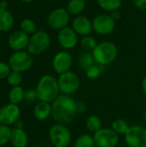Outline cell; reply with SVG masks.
I'll use <instances>...</instances> for the list:
<instances>
[{
	"label": "cell",
	"instance_id": "1",
	"mask_svg": "<svg viewBox=\"0 0 146 147\" xmlns=\"http://www.w3.org/2000/svg\"><path fill=\"white\" fill-rule=\"evenodd\" d=\"M76 114V102L69 96H59L52 102V116L59 124L70 123Z\"/></svg>",
	"mask_w": 146,
	"mask_h": 147
},
{
	"label": "cell",
	"instance_id": "2",
	"mask_svg": "<svg viewBox=\"0 0 146 147\" xmlns=\"http://www.w3.org/2000/svg\"><path fill=\"white\" fill-rule=\"evenodd\" d=\"M35 90L38 99L46 102H53L59 96V93L58 80L51 75L43 76L39 80Z\"/></svg>",
	"mask_w": 146,
	"mask_h": 147
},
{
	"label": "cell",
	"instance_id": "3",
	"mask_svg": "<svg viewBox=\"0 0 146 147\" xmlns=\"http://www.w3.org/2000/svg\"><path fill=\"white\" fill-rule=\"evenodd\" d=\"M95 61L99 65H108L117 57L118 50L116 46L110 41H103L97 44L92 52Z\"/></svg>",
	"mask_w": 146,
	"mask_h": 147
},
{
	"label": "cell",
	"instance_id": "4",
	"mask_svg": "<svg viewBox=\"0 0 146 147\" xmlns=\"http://www.w3.org/2000/svg\"><path fill=\"white\" fill-rule=\"evenodd\" d=\"M50 37L44 31H36L29 38L28 53L31 55H39L44 53L50 46Z\"/></svg>",
	"mask_w": 146,
	"mask_h": 147
},
{
	"label": "cell",
	"instance_id": "5",
	"mask_svg": "<svg viewBox=\"0 0 146 147\" xmlns=\"http://www.w3.org/2000/svg\"><path fill=\"white\" fill-rule=\"evenodd\" d=\"M49 138L55 147H67L71 143V134L63 124H56L50 128Z\"/></svg>",
	"mask_w": 146,
	"mask_h": 147
},
{
	"label": "cell",
	"instance_id": "6",
	"mask_svg": "<svg viewBox=\"0 0 146 147\" xmlns=\"http://www.w3.org/2000/svg\"><path fill=\"white\" fill-rule=\"evenodd\" d=\"M9 65L11 71L23 72L29 70L33 65V59L29 53L24 51L15 52L9 59Z\"/></svg>",
	"mask_w": 146,
	"mask_h": 147
},
{
	"label": "cell",
	"instance_id": "7",
	"mask_svg": "<svg viewBox=\"0 0 146 147\" xmlns=\"http://www.w3.org/2000/svg\"><path fill=\"white\" fill-rule=\"evenodd\" d=\"M58 84L59 91L64 95L70 96L75 93L80 85V81L77 74L72 71H67L63 74H60L58 78Z\"/></svg>",
	"mask_w": 146,
	"mask_h": 147
},
{
	"label": "cell",
	"instance_id": "8",
	"mask_svg": "<svg viewBox=\"0 0 146 147\" xmlns=\"http://www.w3.org/2000/svg\"><path fill=\"white\" fill-rule=\"evenodd\" d=\"M126 143L129 147H146V128L133 125L126 134Z\"/></svg>",
	"mask_w": 146,
	"mask_h": 147
},
{
	"label": "cell",
	"instance_id": "9",
	"mask_svg": "<svg viewBox=\"0 0 146 147\" xmlns=\"http://www.w3.org/2000/svg\"><path fill=\"white\" fill-rule=\"evenodd\" d=\"M93 138L97 147H115L119 142V134L109 128H102L95 133Z\"/></svg>",
	"mask_w": 146,
	"mask_h": 147
},
{
	"label": "cell",
	"instance_id": "10",
	"mask_svg": "<svg viewBox=\"0 0 146 147\" xmlns=\"http://www.w3.org/2000/svg\"><path fill=\"white\" fill-rule=\"evenodd\" d=\"M70 20V14L67 9L59 8L51 11L47 17L48 25L53 29H62L65 28Z\"/></svg>",
	"mask_w": 146,
	"mask_h": 147
},
{
	"label": "cell",
	"instance_id": "11",
	"mask_svg": "<svg viewBox=\"0 0 146 147\" xmlns=\"http://www.w3.org/2000/svg\"><path fill=\"white\" fill-rule=\"evenodd\" d=\"M93 29L99 34H108L115 27V21L109 15H99L92 21Z\"/></svg>",
	"mask_w": 146,
	"mask_h": 147
},
{
	"label": "cell",
	"instance_id": "12",
	"mask_svg": "<svg viewBox=\"0 0 146 147\" xmlns=\"http://www.w3.org/2000/svg\"><path fill=\"white\" fill-rule=\"evenodd\" d=\"M21 115L20 109L17 105L9 103L0 109V124L9 126L18 121Z\"/></svg>",
	"mask_w": 146,
	"mask_h": 147
},
{
	"label": "cell",
	"instance_id": "13",
	"mask_svg": "<svg viewBox=\"0 0 146 147\" xmlns=\"http://www.w3.org/2000/svg\"><path fill=\"white\" fill-rule=\"evenodd\" d=\"M72 57L70 53L62 51L58 53L52 60V66L56 72L63 74L69 71L72 65Z\"/></svg>",
	"mask_w": 146,
	"mask_h": 147
},
{
	"label": "cell",
	"instance_id": "14",
	"mask_svg": "<svg viewBox=\"0 0 146 147\" xmlns=\"http://www.w3.org/2000/svg\"><path fill=\"white\" fill-rule=\"evenodd\" d=\"M58 41L62 47L71 49L75 47L77 43V34L72 28L65 27L59 30L58 34Z\"/></svg>",
	"mask_w": 146,
	"mask_h": 147
},
{
	"label": "cell",
	"instance_id": "15",
	"mask_svg": "<svg viewBox=\"0 0 146 147\" xmlns=\"http://www.w3.org/2000/svg\"><path fill=\"white\" fill-rule=\"evenodd\" d=\"M9 46L11 49L17 51H23V49L28 47L29 42L28 34L22 30H17L13 32L9 37Z\"/></svg>",
	"mask_w": 146,
	"mask_h": 147
},
{
	"label": "cell",
	"instance_id": "16",
	"mask_svg": "<svg viewBox=\"0 0 146 147\" xmlns=\"http://www.w3.org/2000/svg\"><path fill=\"white\" fill-rule=\"evenodd\" d=\"M72 28L78 35H89L93 29L92 22L84 16H77L72 22Z\"/></svg>",
	"mask_w": 146,
	"mask_h": 147
},
{
	"label": "cell",
	"instance_id": "17",
	"mask_svg": "<svg viewBox=\"0 0 146 147\" xmlns=\"http://www.w3.org/2000/svg\"><path fill=\"white\" fill-rule=\"evenodd\" d=\"M14 25V17L7 9V2H0V31H9Z\"/></svg>",
	"mask_w": 146,
	"mask_h": 147
},
{
	"label": "cell",
	"instance_id": "18",
	"mask_svg": "<svg viewBox=\"0 0 146 147\" xmlns=\"http://www.w3.org/2000/svg\"><path fill=\"white\" fill-rule=\"evenodd\" d=\"M52 115V105L49 102L40 101L34 109V115L38 121H45Z\"/></svg>",
	"mask_w": 146,
	"mask_h": 147
},
{
	"label": "cell",
	"instance_id": "19",
	"mask_svg": "<svg viewBox=\"0 0 146 147\" xmlns=\"http://www.w3.org/2000/svg\"><path fill=\"white\" fill-rule=\"evenodd\" d=\"M10 141L14 147H26L28 142V138L24 130L22 128H15L12 130Z\"/></svg>",
	"mask_w": 146,
	"mask_h": 147
},
{
	"label": "cell",
	"instance_id": "20",
	"mask_svg": "<svg viewBox=\"0 0 146 147\" xmlns=\"http://www.w3.org/2000/svg\"><path fill=\"white\" fill-rule=\"evenodd\" d=\"M9 99L10 103L18 105L25 99V92L21 86L12 87L9 92Z\"/></svg>",
	"mask_w": 146,
	"mask_h": 147
},
{
	"label": "cell",
	"instance_id": "21",
	"mask_svg": "<svg viewBox=\"0 0 146 147\" xmlns=\"http://www.w3.org/2000/svg\"><path fill=\"white\" fill-rule=\"evenodd\" d=\"M85 0H70L67 4V11L71 15H79L85 9Z\"/></svg>",
	"mask_w": 146,
	"mask_h": 147
},
{
	"label": "cell",
	"instance_id": "22",
	"mask_svg": "<svg viewBox=\"0 0 146 147\" xmlns=\"http://www.w3.org/2000/svg\"><path fill=\"white\" fill-rule=\"evenodd\" d=\"M95 62L96 61H95L92 53H89V52L83 53L78 59V65H79L80 68L84 71H86L91 65H95L94 64Z\"/></svg>",
	"mask_w": 146,
	"mask_h": 147
},
{
	"label": "cell",
	"instance_id": "23",
	"mask_svg": "<svg viewBox=\"0 0 146 147\" xmlns=\"http://www.w3.org/2000/svg\"><path fill=\"white\" fill-rule=\"evenodd\" d=\"M98 3L102 9L107 11L118 10L121 6V0H98Z\"/></svg>",
	"mask_w": 146,
	"mask_h": 147
},
{
	"label": "cell",
	"instance_id": "24",
	"mask_svg": "<svg viewBox=\"0 0 146 147\" xmlns=\"http://www.w3.org/2000/svg\"><path fill=\"white\" fill-rule=\"evenodd\" d=\"M86 127L89 132L96 133L102 129V121L96 115H90L86 121Z\"/></svg>",
	"mask_w": 146,
	"mask_h": 147
},
{
	"label": "cell",
	"instance_id": "25",
	"mask_svg": "<svg viewBox=\"0 0 146 147\" xmlns=\"http://www.w3.org/2000/svg\"><path fill=\"white\" fill-rule=\"evenodd\" d=\"M129 127L127 122L123 119H116L112 123V129L118 134H126Z\"/></svg>",
	"mask_w": 146,
	"mask_h": 147
},
{
	"label": "cell",
	"instance_id": "26",
	"mask_svg": "<svg viewBox=\"0 0 146 147\" xmlns=\"http://www.w3.org/2000/svg\"><path fill=\"white\" fill-rule=\"evenodd\" d=\"M94 138L89 134H83L79 136L75 141L74 147H95Z\"/></svg>",
	"mask_w": 146,
	"mask_h": 147
},
{
	"label": "cell",
	"instance_id": "27",
	"mask_svg": "<svg viewBox=\"0 0 146 147\" xmlns=\"http://www.w3.org/2000/svg\"><path fill=\"white\" fill-rule=\"evenodd\" d=\"M96 46L97 44H96V40L90 35L83 36L81 40V47L85 52L92 53L96 47Z\"/></svg>",
	"mask_w": 146,
	"mask_h": 147
},
{
	"label": "cell",
	"instance_id": "28",
	"mask_svg": "<svg viewBox=\"0 0 146 147\" xmlns=\"http://www.w3.org/2000/svg\"><path fill=\"white\" fill-rule=\"evenodd\" d=\"M21 30L26 33L27 34H33L36 32V24L31 19H24L22 21L21 24Z\"/></svg>",
	"mask_w": 146,
	"mask_h": 147
},
{
	"label": "cell",
	"instance_id": "29",
	"mask_svg": "<svg viewBox=\"0 0 146 147\" xmlns=\"http://www.w3.org/2000/svg\"><path fill=\"white\" fill-rule=\"evenodd\" d=\"M12 130L5 125L0 124V146L10 141Z\"/></svg>",
	"mask_w": 146,
	"mask_h": 147
},
{
	"label": "cell",
	"instance_id": "30",
	"mask_svg": "<svg viewBox=\"0 0 146 147\" xmlns=\"http://www.w3.org/2000/svg\"><path fill=\"white\" fill-rule=\"evenodd\" d=\"M7 81H8V84L12 87L19 86L20 84L22 83V75L18 71H10V73L8 76Z\"/></svg>",
	"mask_w": 146,
	"mask_h": 147
},
{
	"label": "cell",
	"instance_id": "31",
	"mask_svg": "<svg viewBox=\"0 0 146 147\" xmlns=\"http://www.w3.org/2000/svg\"><path fill=\"white\" fill-rule=\"evenodd\" d=\"M86 75L90 79H96L101 75V69L98 65H93L90 67H89L86 71Z\"/></svg>",
	"mask_w": 146,
	"mask_h": 147
},
{
	"label": "cell",
	"instance_id": "32",
	"mask_svg": "<svg viewBox=\"0 0 146 147\" xmlns=\"http://www.w3.org/2000/svg\"><path fill=\"white\" fill-rule=\"evenodd\" d=\"M10 71H11V69L9 64L0 61V80L7 78Z\"/></svg>",
	"mask_w": 146,
	"mask_h": 147
},
{
	"label": "cell",
	"instance_id": "33",
	"mask_svg": "<svg viewBox=\"0 0 146 147\" xmlns=\"http://www.w3.org/2000/svg\"><path fill=\"white\" fill-rule=\"evenodd\" d=\"M38 98L36 90L34 89H29L27 91H25V99L28 102H34Z\"/></svg>",
	"mask_w": 146,
	"mask_h": 147
},
{
	"label": "cell",
	"instance_id": "34",
	"mask_svg": "<svg viewBox=\"0 0 146 147\" xmlns=\"http://www.w3.org/2000/svg\"><path fill=\"white\" fill-rule=\"evenodd\" d=\"M86 110V105L83 102H76V112L78 114L83 113Z\"/></svg>",
	"mask_w": 146,
	"mask_h": 147
},
{
	"label": "cell",
	"instance_id": "35",
	"mask_svg": "<svg viewBox=\"0 0 146 147\" xmlns=\"http://www.w3.org/2000/svg\"><path fill=\"white\" fill-rule=\"evenodd\" d=\"M134 5L141 10H145L146 0H134Z\"/></svg>",
	"mask_w": 146,
	"mask_h": 147
},
{
	"label": "cell",
	"instance_id": "36",
	"mask_svg": "<svg viewBox=\"0 0 146 147\" xmlns=\"http://www.w3.org/2000/svg\"><path fill=\"white\" fill-rule=\"evenodd\" d=\"M110 16L114 18V21H116V20H119L120 19V12L118 11V10H115V11H113L112 15H110Z\"/></svg>",
	"mask_w": 146,
	"mask_h": 147
},
{
	"label": "cell",
	"instance_id": "37",
	"mask_svg": "<svg viewBox=\"0 0 146 147\" xmlns=\"http://www.w3.org/2000/svg\"><path fill=\"white\" fill-rule=\"evenodd\" d=\"M142 88H143L144 92L146 94V77L143 79V81H142Z\"/></svg>",
	"mask_w": 146,
	"mask_h": 147
},
{
	"label": "cell",
	"instance_id": "38",
	"mask_svg": "<svg viewBox=\"0 0 146 147\" xmlns=\"http://www.w3.org/2000/svg\"><path fill=\"white\" fill-rule=\"evenodd\" d=\"M22 2H23V3H31V2H33L34 0H21Z\"/></svg>",
	"mask_w": 146,
	"mask_h": 147
},
{
	"label": "cell",
	"instance_id": "39",
	"mask_svg": "<svg viewBox=\"0 0 146 147\" xmlns=\"http://www.w3.org/2000/svg\"><path fill=\"white\" fill-rule=\"evenodd\" d=\"M143 116H144V118L146 120V110L144 112V114H143Z\"/></svg>",
	"mask_w": 146,
	"mask_h": 147
},
{
	"label": "cell",
	"instance_id": "40",
	"mask_svg": "<svg viewBox=\"0 0 146 147\" xmlns=\"http://www.w3.org/2000/svg\"><path fill=\"white\" fill-rule=\"evenodd\" d=\"M30 147H36V146H30Z\"/></svg>",
	"mask_w": 146,
	"mask_h": 147
},
{
	"label": "cell",
	"instance_id": "41",
	"mask_svg": "<svg viewBox=\"0 0 146 147\" xmlns=\"http://www.w3.org/2000/svg\"><path fill=\"white\" fill-rule=\"evenodd\" d=\"M85 1H88V0H85Z\"/></svg>",
	"mask_w": 146,
	"mask_h": 147
},
{
	"label": "cell",
	"instance_id": "42",
	"mask_svg": "<svg viewBox=\"0 0 146 147\" xmlns=\"http://www.w3.org/2000/svg\"><path fill=\"white\" fill-rule=\"evenodd\" d=\"M54 147H55V146H54Z\"/></svg>",
	"mask_w": 146,
	"mask_h": 147
}]
</instances>
